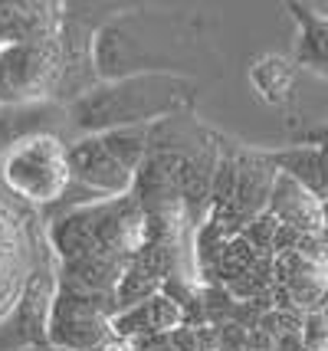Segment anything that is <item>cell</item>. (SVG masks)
I'll list each match as a JSON object with an SVG mask.
<instances>
[{
  "label": "cell",
  "mask_w": 328,
  "mask_h": 351,
  "mask_svg": "<svg viewBox=\"0 0 328 351\" xmlns=\"http://www.w3.org/2000/svg\"><path fill=\"white\" fill-rule=\"evenodd\" d=\"M92 69L99 82L128 76L210 79L220 69L214 20L201 10H115L95 30Z\"/></svg>",
  "instance_id": "obj_1"
},
{
  "label": "cell",
  "mask_w": 328,
  "mask_h": 351,
  "mask_svg": "<svg viewBox=\"0 0 328 351\" xmlns=\"http://www.w3.org/2000/svg\"><path fill=\"white\" fill-rule=\"evenodd\" d=\"M203 82L181 76H128L99 82L66 106V125L82 135H102L115 128H148V125L190 112Z\"/></svg>",
  "instance_id": "obj_2"
},
{
  "label": "cell",
  "mask_w": 328,
  "mask_h": 351,
  "mask_svg": "<svg viewBox=\"0 0 328 351\" xmlns=\"http://www.w3.org/2000/svg\"><path fill=\"white\" fill-rule=\"evenodd\" d=\"M47 240L56 263L69 260H125L148 246V217L131 194L66 207L47 217Z\"/></svg>",
  "instance_id": "obj_3"
},
{
  "label": "cell",
  "mask_w": 328,
  "mask_h": 351,
  "mask_svg": "<svg viewBox=\"0 0 328 351\" xmlns=\"http://www.w3.org/2000/svg\"><path fill=\"white\" fill-rule=\"evenodd\" d=\"M0 184L27 207H40L43 217L79 207L73 194H89L73 181L69 145L56 132H33L7 141L0 152Z\"/></svg>",
  "instance_id": "obj_4"
},
{
  "label": "cell",
  "mask_w": 328,
  "mask_h": 351,
  "mask_svg": "<svg viewBox=\"0 0 328 351\" xmlns=\"http://www.w3.org/2000/svg\"><path fill=\"white\" fill-rule=\"evenodd\" d=\"M148 128H115L102 135L76 138L69 145L73 181L102 200L128 197L148 154Z\"/></svg>",
  "instance_id": "obj_5"
},
{
  "label": "cell",
  "mask_w": 328,
  "mask_h": 351,
  "mask_svg": "<svg viewBox=\"0 0 328 351\" xmlns=\"http://www.w3.org/2000/svg\"><path fill=\"white\" fill-rule=\"evenodd\" d=\"M63 73L66 53L60 36H49L40 43L0 46V108L56 102Z\"/></svg>",
  "instance_id": "obj_6"
},
{
  "label": "cell",
  "mask_w": 328,
  "mask_h": 351,
  "mask_svg": "<svg viewBox=\"0 0 328 351\" xmlns=\"http://www.w3.org/2000/svg\"><path fill=\"white\" fill-rule=\"evenodd\" d=\"M118 315L115 295L82 292L73 286H56L49 312V345L66 351H118L125 348L115 335L112 319Z\"/></svg>",
  "instance_id": "obj_7"
},
{
  "label": "cell",
  "mask_w": 328,
  "mask_h": 351,
  "mask_svg": "<svg viewBox=\"0 0 328 351\" xmlns=\"http://www.w3.org/2000/svg\"><path fill=\"white\" fill-rule=\"evenodd\" d=\"M305 141L309 145L266 152V158L279 174L299 181L302 187H309L318 200H328V128L305 135Z\"/></svg>",
  "instance_id": "obj_8"
},
{
  "label": "cell",
  "mask_w": 328,
  "mask_h": 351,
  "mask_svg": "<svg viewBox=\"0 0 328 351\" xmlns=\"http://www.w3.org/2000/svg\"><path fill=\"white\" fill-rule=\"evenodd\" d=\"M66 3H0V46L40 43L63 30Z\"/></svg>",
  "instance_id": "obj_9"
},
{
  "label": "cell",
  "mask_w": 328,
  "mask_h": 351,
  "mask_svg": "<svg viewBox=\"0 0 328 351\" xmlns=\"http://www.w3.org/2000/svg\"><path fill=\"white\" fill-rule=\"evenodd\" d=\"M188 325L184 308L174 302L168 292H157L148 302H141L135 308H125L122 315L112 319L115 335L122 338V345H131L138 338H155V335H171L177 328Z\"/></svg>",
  "instance_id": "obj_10"
},
{
  "label": "cell",
  "mask_w": 328,
  "mask_h": 351,
  "mask_svg": "<svg viewBox=\"0 0 328 351\" xmlns=\"http://www.w3.org/2000/svg\"><path fill=\"white\" fill-rule=\"evenodd\" d=\"M325 207L328 200H318L309 187H302L299 181L279 174L266 210L276 217L282 227H292L302 237H309V233H322L325 230Z\"/></svg>",
  "instance_id": "obj_11"
},
{
  "label": "cell",
  "mask_w": 328,
  "mask_h": 351,
  "mask_svg": "<svg viewBox=\"0 0 328 351\" xmlns=\"http://www.w3.org/2000/svg\"><path fill=\"white\" fill-rule=\"evenodd\" d=\"M33 220H36V214L27 210V243L0 256V322L20 302V292H23L27 276L33 269V256H36L33 253Z\"/></svg>",
  "instance_id": "obj_12"
},
{
  "label": "cell",
  "mask_w": 328,
  "mask_h": 351,
  "mask_svg": "<svg viewBox=\"0 0 328 351\" xmlns=\"http://www.w3.org/2000/svg\"><path fill=\"white\" fill-rule=\"evenodd\" d=\"M289 10L299 20V53L302 66H312L318 73H328V16H318L302 3H289Z\"/></svg>",
  "instance_id": "obj_13"
},
{
  "label": "cell",
  "mask_w": 328,
  "mask_h": 351,
  "mask_svg": "<svg viewBox=\"0 0 328 351\" xmlns=\"http://www.w3.org/2000/svg\"><path fill=\"white\" fill-rule=\"evenodd\" d=\"M292 79H296V66L282 56H260L250 62V82L256 95L269 102V106H282L292 92Z\"/></svg>",
  "instance_id": "obj_14"
},
{
  "label": "cell",
  "mask_w": 328,
  "mask_h": 351,
  "mask_svg": "<svg viewBox=\"0 0 328 351\" xmlns=\"http://www.w3.org/2000/svg\"><path fill=\"white\" fill-rule=\"evenodd\" d=\"M27 243V210L0 204V256Z\"/></svg>",
  "instance_id": "obj_15"
},
{
  "label": "cell",
  "mask_w": 328,
  "mask_h": 351,
  "mask_svg": "<svg viewBox=\"0 0 328 351\" xmlns=\"http://www.w3.org/2000/svg\"><path fill=\"white\" fill-rule=\"evenodd\" d=\"M302 348L328 351V315H322V312H305L302 315Z\"/></svg>",
  "instance_id": "obj_16"
},
{
  "label": "cell",
  "mask_w": 328,
  "mask_h": 351,
  "mask_svg": "<svg viewBox=\"0 0 328 351\" xmlns=\"http://www.w3.org/2000/svg\"><path fill=\"white\" fill-rule=\"evenodd\" d=\"M40 351H66V348H53V345H47V348H40Z\"/></svg>",
  "instance_id": "obj_17"
}]
</instances>
